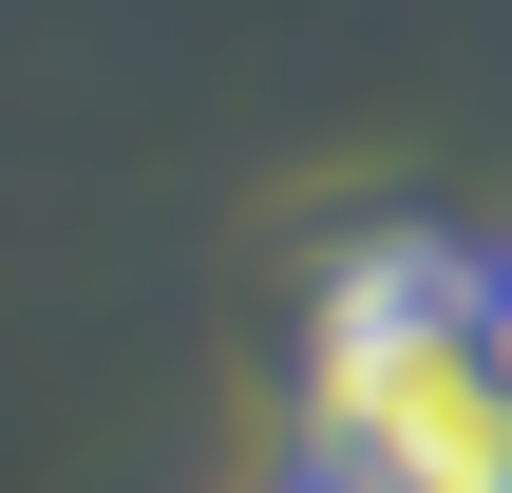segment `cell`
Returning <instances> with one entry per match:
<instances>
[{"label":"cell","mask_w":512,"mask_h":493,"mask_svg":"<svg viewBox=\"0 0 512 493\" xmlns=\"http://www.w3.org/2000/svg\"><path fill=\"white\" fill-rule=\"evenodd\" d=\"M304 493H342V475H304Z\"/></svg>","instance_id":"obj_3"},{"label":"cell","mask_w":512,"mask_h":493,"mask_svg":"<svg viewBox=\"0 0 512 493\" xmlns=\"http://www.w3.org/2000/svg\"><path fill=\"white\" fill-rule=\"evenodd\" d=\"M304 456L342 493H512V361H494V247L361 228L304 304Z\"/></svg>","instance_id":"obj_1"},{"label":"cell","mask_w":512,"mask_h":493,"mask_svg":"<svg viewBox=\"0 0 512 493\" xmlns=\"http://www.w3.org/2000/svg\"><path fill=\"white\" fill-rule=\"evenodd\" d=\"M494 361H512V247H494Z\"/></svg>","instance_id":"obj_2"}]
</instances>
